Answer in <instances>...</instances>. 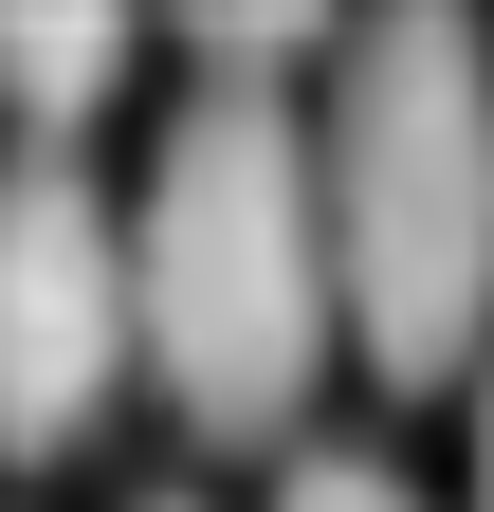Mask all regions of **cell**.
<instances>
[{"label": "cell", "instance_id": "cell-1", "mask_svg": "<svg viewBox=\"0 0 494 512\" xmlns=\"http://www.w3.org/2000/svg\"><path fill=\"white\" fill-rule=\"evenodd\" d=\"M129 366L202 439H275L330 366V238H312V110L275 74H202L129 202Z\"/></svg>", "mask_w": 494, "mask_h": 512}, {"label": "cell", "instance_id": "cell-2", "mask_svg": "<svg viewBox=\"0 0 494 512\" xmlns=\"http://www.w3.org/2000/svg\"><path fill=\"white\" fill-rule=\"evenodd\" d=\"M312 238H330V330L385 384H458L476 366V330H494V37L476 19L330 37Z\"/></svg>", "mask_w": 494, "mask_h": 512}, {"label": "cell", "instance_id": "cell-3", "mask_svg": "<svg viewBox=\"0 0 494 512\" xmlns=\"http://www.w3.org/2000/svg\"><path fill=\"white\" fill-rule=\"evenodd\" d=\"M129 384V220L74 147L0 165V439L19 458H74Z\"/></svg>", "mask_w": 494, "mask_h": 512}, {"label": "cell", "instance_id": "cell-4", "mask_svg": "<svg viewBox=\"0 0 494 512\" xmlns=\"http://www.w3.org/2000/svg\"><path fill=\"white\" fill-rule=\"evenodd\" d=\"M129 55H147L129 19H0V110H19L37 147H74V128L129 92Z\"/></svg>", "mask_w": 494, "mask_h": 512}, {"label": "cell", "instance_id": "cell-5", "mask_svg": "<svg viewBox=\"0 0 494 512\" xmlns=\"http://www.w3.org/2000/svg\"><path fill=\"white\" fill-rule=\"evenodd\" d=\"M275 512H421V494H403V458L330 439V458H293V476H275Z\"/></svg>", "mask_w": 494, "mask_h": 512}, {"label": "cell", "instance_id": "cell-6", "mask_svg": "<svg viewBox=\"0 0 494 512\" xmlns=\"http://www.w3.org/2000/svg\"><path fill=\"white\" fill-rule=\"evenodd\" d=\"M476 512H494V384H476Z\"/></svg>", "mask_w": 494, "mask_h": 512}, {"label": "cell", "instance_id": "cell-7", "mask_svg": "<svg viewBox=\"0 0 494 512\" xmlns=\"http://www.w3.org/2000/svg\"><path fill=\"white\" fill-rule=\"evenodd\" d=\"M147 512H183V494H147Z\"/></svg>", "mask_w": 494, "mask_h": 512}]
</instances>
